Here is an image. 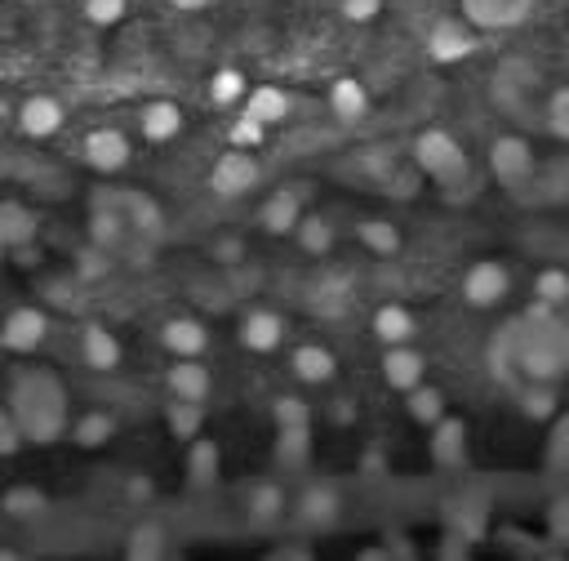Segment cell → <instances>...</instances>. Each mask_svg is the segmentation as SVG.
Listing matches in <instances>:
<instances>
[{"mask_svg": "<svg viewBox=\"0 0 569 561\" xmlns=\"http://www.w3.org/2000/svg\"><path fill=\"white\" fill-rule=\"evenodd\" d=\"M209 370L201 366V357H178V366L169 370V392L183 401H205L209 397Z\"/></svg>", "mask_w": 569, "mask_h": 561, "instance_id": "cell-16", "label": "cell"}, {"mask_svg": "<svg viewBox=\"0 0 569 561\" xmlns=\"http://www.w3.org/2000/svg\"><path fill=\"white\" fill-rule=\"evenodd\" d=\"M329 107H334L338 121H361L369 112V94L361 81H352V76H343V81H334V90H329Z\"/></svg>", "mask_w": 569, "mask_h": 561, "instance_id": "cell-21", "label": "cell"}, {"mask_svg": "<svg viewBox=\"0 0 569 561\" xmlns=\"http://www.w3.org/2000/svg\"><path fill=\"white\" fill-rule=\"evenodd\" d=\"M209 187H214L218 196H245L258 187V161L249 156V147H232V152H223L214 161V170H209Z\"/></svg>", "mask_w": 569, "mask_h": 561, "instance_id": "cell-5", "label": "cell"}, {"mask_svg": "<svg viewBox=\"0 0 569 561\" xmlns=\"http://www.w3.org/2000/svg\"><path fill=\"white\" fill-rule=\"evenodd\" d=\"M169 428H174V437H196V432H201V401L174 397V406H169Z\"/></svg>", "mask_w": 569, "mask_h": 561, "instance_id": "cell-34", "label": "cell"}, {"mask_svg": "<svg viewBox=\"0 0 569 561\" xmlns=\"http://www.w3.org/2000/svg\"><path fill=\"white\" fill-rule=\"evenodd\" d=\"M414 312L401 308V303H383L374 312V339L378 343H409L414 339Z\"/></svg>", "mask_w": 569, "mask_h": 561, "instance_id": "cell-20", "label": "cell"}, {"mask_svg": "<svg viewBox=\"0 0 569 561\" xmlns=\"http://www.w3.org/2000/svg\"><path fill=\"white\" fill-rule=\"evenodd\" d=\"M18 125H23L27 139H49V134L63 130V103L54 94H32L18 107Z\"/></svg>", "mask_w": 569, "mask_h": 561, "instance_id": "cell-11", "label": "cell"}, {"mask_svg": "<svg viewBox=\"0 0 569 561\" xmlns=\"http://www.w3.org/2000/svg\"><path fill=\"white\" fill-rule=\"evenodd\" d=\"M249 90H245V76L236 72V67H223V72H214V81H209V98H214L218 107H232L241 103Z\"/></svg>", "mask_w": 569, "mask_h": 561, "instance_id": "cell-31", "label": "cell"}, {"mask_svg": "<svg viewBox=\"0 0 569 561\" xmlns=\"http://www.w3.org/2000/svg\"><path fill=\"white\" fill-rule=\"evenodd\" d=\"M463 423L458 419H441L436 423V441H432V450H436V464H445V468H454V464H463Z\"/></svg>", "mask_w": 569, "mask_h": 561, "instance_id": "cell-28", "label": "cell"}, {"mask_svg": "<svg viewBox=\"0 0 569 561\" xmlns=\"http://www.w3.org/2000/svg\"><path fill=\"white\" fill-rule=\"evenodd\" d=\"M161 348L174 352V357H201L209 348V330L196 317H174V321H165V330H161Z\"/></svg>", "mask_w": 569, "mask_h": 561, "instance_id": "cell-13", "label": "cell"}, {"mask_svg": "<svg viewBox=\"0 0 569 561\" xmlns=\"http://www.w3.org/2000/svg\"><path fill=\"white\" fill-rule=\"evenodd\" d=\"M405 406H409V419H414V423L436 428V423L445 419V392L432 388V383H418V388L405 392Z\"/></svg>", "mask_w": 569, "mask_h": 561, "instance_id": "cell-22", "label": "cell"}, {"mask_svg": "<svg viewBox=\"0 0 569 561\" xmlns=\"http://www.w3.org/2000/svg\"><path fill=\"white\" fill-rule=\"evenodd\" d=\"M23 428H18L14 410H0V455H18V446H23Z\"/></svg>", "mask_w": 569, "mask_h": 561, "instance_id": "cell-43", "label": "cell"}, {"mask_svg": "<svg viewBox=\"0 0 569 561\" xmlns=\"http://www.w3.org/2000/svg\"><path fill=\"white\" fill-rule=\"evenodd\" d=\"M169 5H174V9H187V14H196V9H205L209 0H169Z\"/></svg>", "mask_w": 569, "mask_h": 561, "instance_id": "cell-49", "label": "cell"}, {"mask_svg": "<svg viewBox=\"0 0 569 561\" xmlns=\"http://www.w3.org/2000/svg\"><path fill=\"white\" fill-rule=\"evenodd\" d=\"M507 290H512V277H507L503 263H472L463 277V299L472 303V308H494V303L507 299Z\"/></svg>", "mask_w": 569, "mask_h": 561, "instance_id": "cell-7", "label": "cell"}, {"mask_svg": "<svg viewBox=\"0 0 569 561\" xmlns=\"http://www.w3.org/2000/svg\"><path fill=\"white\" fill-rule=\"evenodd\" d=\"M5 508H9V513H18V517H23V513H41L45 495H36V490H14V495L5 499Z\"/></svg>", "mask_w": 569, "mask_h": 561, "instance_id": "cell-46", "label": "cell"}, {"mask_svg": "<svg viewBox=\"0 0 569 561\" xmlns=\"http://www.w3.org/2000/svg\"><path fill=\"white\" fill-rule=\"evenodd\" d=\"M361 245L374 254H396L401 250V232H396L387 219H365L361 223Z\"/></svg>", "mask_w": 569, "mask_h": 561, "instance_id": "cell-30", "label": "cell"}, {"mask_svg": "<svg viewBox=\"0 0 569 561\" xmlns=\"http://www.w3.org/2000/svg\"><path fill=\"white\" fill-rule=\"evenodd\" d=\"M521 410H525V419H534V423L556 419V388H552V383L529 379L521 388Z\"/></svg>", "mask_w": 569, "mask_h": 561, "instance_id": "cell-29", "label": "cell"}, {"mask_svg": "<svg viewBox=\"0 0 569 561\" xmlns=\"http://www.w3.org/2000/svg\"><path fill=\"white\" fill-rule=\"evenodd\" d=\"M307 446H312L307 428H281V437H276V459H281L285 468H298V464H307Z\"/></svg>", "mask_w": 569, "mask_h": 561, "instance_id": "cell-33", "label": "cell"}, {"mask_svg": "<svg viewBox=\"0 0 569 561\" xmlns=\"http://www.w3.org/2000/svg\"><path fill=\"white\" fill-rule=\"evenodd\" d=\"M534 299L552 303V308L569 303V272H561V268H543V272L534 277Z\"/></svg>", "mask_w": 569, "mask_h": 561, "instance_id": "cell-32", "label": "cell"}, {"mask_svg": "<svg viewBox=\"0 0 569 561\" xmlns=\"http://www.w3.org/2000/svg\"><path fill=\"white\" fill-rule=\"evenodd\" d=\"M272 415H276V428H307V406L298 397H281L272 406Z\"/></svg>", "mask_w": 569, "mask_h": 561, "instance_id": "cell-41", "label": "cell"}, {"mask_svg": "<svg viewBox=\"0 0 569 561\" xmlns=\"http://www.w3.org/2000/svg\"><path fill=\"white\" fill-rule=\"evenodd\" d=\"M298 219H303V205H298V196L285 192V187H281V192H272L263 205H258V223H263L267 232H276V236L294 232Z\"/></svg>", "mask_w": 569, "mask_h": 561, "instance_id": "cell-15", "label": "cell"}, {"mask_svg": "<svg viewBox=\"0 0 569 561\" xmlns=\"http://www.w3.org/2000/svg\"><path fill=\"white\" fill-rule=\"evenodd\" d=\"M276 557H281V561H298V557H312V553H307V548H281Z\"/></svg>", "mask_w": 569, "mask_h": 561, "instance_id": "cell-50", "label": "cell"}, {"mask_svg": "<svg viewBox=\"0 0 569 561\" xmlns=\"http://www.w3.org/2000/svg\"><path fill=\"white\" fill-rule=\"evenodd\" d=\"M152 495V490H147V477H134L129 481V499H147Z\"/></svg>", "mask_w": 569, "mask_h": 561, "instance_id": "cell-47", "label": "cell"}, {"mask_svg": "<svg viewBox=\"0 0 569 561\" xmlns=\"http://www.w3.org/2000/svg\"><path fill=\"white\" fill-rule=\"evenodd\" d=\"M547 530H552L556 539H569V495H556L552 504H547Z\"/></svg>", "mask_w": 569, "mask_h": 561, "instance_id": "cell-44", "label": "cell"}, {"mask_svg": "<svg viewBox=\"0 0 569 561\" xmlns=\"http://www.w3.org/2000/svg\"><path fill=\"white\" fill-rule=\"evenodd\" d=\"M129 0H85V18L94 27H116L125 18Z\"/></svg>", "mask_w": 569, "mask_h": 561, "instance_id": "cell-40", "label": "cell"}, {"mask_svg": "<svg viewBox=\"0 0 569 561\" xmlns=\"http://www.w3.org/2000/svg\"><path fill=\"white\" fill-rule=\"evenodd\" d=\"M547 121H552V134L569 143V90L552 94V107H547Z\"/></svg>", "mask_w": 569, "mask_h": 561, "instance_id": "cell-42", "label": "cell"}, {"mask_svg": "<svg viewBox=\"0 0 569 561\" xmlns=\"http://www.w3.org/2000/svg\"><path fill=\"white\" fill-rule=\"evenodd\" d=\"M383 0H343V18L347 23H374Z\"/></svg>", "mask_w": 569, "mask_h": 561, "instance_id": "cell-45", "label": "cell"}, {"mask_svg": "<svg viewBox=\"0 0 569 561\" xmlns=\"http://www.w3.org/2000/svg\"><path fill=\"white\" fill-rule=\"evenodd\" d=\"M476 45H481V36H476L472 18H441L427 36V49H432L436 63H463V58H472Z\"/></svg>", "mask_w": 569, "mask_h": 561, "instance_id": "cell-6", "label": "cell"}, {"mask_svg": "<svg viewBox=\"0 0 569 561\" xmlns=\"http://www.w3.org/2000/svg\"><path fill=\"white\" fill-rule=\"evenodd\" d=\"M267 130H272V125L245 112V116H236V121H232L227 139H232V147H263V143H267Z\"/></svg>", "mask_w": 569, "mask_h": 561, "instance_id": "cell-36", "label": "cell"}, {"mask_svg": "<svg viewBox=\"0 0 569 561\" xmlns=\"http://www.w3.org/2000/svg\"><path fill=\"white\" fill-rule=\"evenodd\" d=\"M507 339H512L507 343L512 366H516V374H525V379L556 383L561 370L569 366V330H565V321L556 317L552 303H543V299L507 330Z\"/></svg>", "mask_w": 569, "mask_h": 561, "instance_id": "cell-1", "label": "cell"}, {"mask_svg": "<svg viewBox=\"0 0 569 561\" xmlns=\"http://www.w3.org/2000/svg\"><path fill=\"white\" fill-rule=\"evenodd\" d=\"M178 130H183V112H178V103L156 98V103L143 107V139L147 143H169V139H178Z\"/></svg>", "mask_w": 569, "mask_h": 561, "instance_id": "cell-17", "label": "cell"}, {"mask_svg": "<svg viewBox=\"0 0 569 561\" xmlns=\"http://www.w3.org/2000/svg\"><path fill=\"white\" fill-rule=\"evenodd\" d=\"M383 379L392 383L396 392H409L427 379V361L423 352H414L409 343H387V357H383Z\"/></svg>", "mask_w": 569, "mask_h": 561, "instance_id": "cell-10", "label": "cell"}, {"mask_svg": "<svg viewBox=\"0 0 569 561\" xmlns=\"http://www.w3.org/2000/svg\"><path fill=\"white\" fill-rule=\"evenodd\" d=\"M463 9L476 27H516L525 18L529 0H463Z\"/></svg>", "mask_w": 569, "mask_h": 561, "instance_id": "cell-14", "label": "cell"}, {"mask_svg": "<svg viewBox=\"0 0 569 561\" xmlns=\"http://www.w3.org/2000/svg\"><path fill=\"white\" fill-rule=\"evenodd\" d=\"M85 161L94 165L98 174H116L129 165V139L112 125H98V130L85 134Z\"/></svg>", "mask_w": 569, "mask_h": 561, "instance_id": "cell-8", "label": "cell"}, {"mask_svg": "<svg viewBox=\"0 0 569 561\" xmlns=\"http://www.w3.org/2000/svg\"><path fill=\"white\" fill-rule=\"evenodd\" d=\"M245 112L258 116V121H267V125H276L289 116V94L276 90V85H258V90L245 94Z\"/></svg>", "mask_w": 569, "mask_h": 561, "instance_id": "cell-24", "label": "cell"}, {"mask_svg": "<svg viewBox=\"0 0 569 561\" xmlns=\"http://www.w3.org/2000/svg\"><path fill=\"white\" fill-rule=\"evenodd\" d=\"M241 343L249 352H276L285 343V321L267 308H254L249 317L241 321Z\"/></svg>", "mask_w": 569, "mask_h": 561, "instance_id": "cell-12", "label": "cell"}, {"mask_svg": "<svg viewBox=\"0 0 569 561\" xmlns=\"http://www.w3.org/2000/svg\"><path fill=\"white\" fill-rule=\"evenodd\" d=\"M489 170H494L498 183L525 187L534 179V147L521 134H503V139H494V147H489Z\"/></svg>", "mask_w": 569, "mask_h": 561, "instance_id": "cell-4", "label": "cell"}, {"mask_svg": "<svg viewBox=\"0 0 569 561\" xmlns=\"http://www.w3.org/2000/svg\"><path fill=\"white\" fill-rule=\"evenodd\" d=\"M116 432V423H112V415H85L81 423H76V441L81 446H89V450H98L107 437Z\"/></svg>", "mask_w": 569, "mask_h": 561, "instance_id": "cell-37", "label": "cell"}, {"mask_svg": "<svg viewBox=\"0 0 569 561\" xmlns=\"http://www.w3.org/2000/svg\"><path fill=\"white\" fill-rule=\"evenodd\" d=\"M294 374L303 383H312V388H321V383H329L338 374V361L329 348H321V343H303V348L294 352Z\"/></svg>", "mask_w": 569, "mask_h": 561, "instance_id": "cell-19", "label": "cell"}, {"mask_svg": "<svg viewBox=\"0 0 569 561\" xmlns=\"http://www.w3.org/2000/svg\"><path fill=\"white\" fill-rule=\"evenodd\" d=\"M9 410L27 441H58L67 432V388L49 370L18 374L9 388Z\"/></svg>", "mask_w": 569, "mask_h": 561, "instance_id": "cell-2", "label": "cell"}, {"mask_svg": "<svg viewBox=\"0 0 569 561\" xmlns=\"http://www.w3.org/2000/svg\"><path fill=\"white\" fill-rule=\"evenodd\" d=\"M129 232V219L116 210H107V205H98L94 214H89V241L98 245V250H112V245H121V236Z\"/></svg>", "mask_w": 569, "mask_h": 561, "instance_id": "cell-25", "label": "cell"}, {"mask_svg": "<svg viewBox=\"0 0 569 561\" xmlns=\"http://www.w3.org/2000/svg\"><path fill=\"white\" fill-rule=\"evenodd\" d=\"M125 553H129V557H138V561L161 557V553H165V535H161V526H143V530H134V539H129Z\"/></svg>", "mask_w": 569, "mask_h": 561, "instance_id": "cell-39", "label": "cell"}, {"mask_svg": "<svg viewBox=\"0 0 569 561\" xmlns=\"http://www.w3.org/2000/svg\"><path fill=\"white\" fill-rule=\"evenodd\" d=\"M294 241L303 254H329L334 250V228H329L321 214H303L298 228H294Z\"/></svg>", "mask_w": 569, "mask_h": 561, "instance_id": "cell-27", "label": "cell"}, {"mask_svg": "<svg viewBox=\"0 0 569 561\" xmlns=\"http://www.w3.org/2000/svg\"><path fill=\"white\" fill-rule=\"evenodd\" d=\"M276 513H281V486H254L249 521H276Z\"/></svg>", "mask_w": 569, "mask_h": 561, "instance_id": "cell-38", "label": "cell"}, {"mask_svg": "<svg viewBox=\"0 0 569 561\" xmlns=\"http://www.w3.org/2000/svg\"><path fill=\"white\" fill-rule=\"evenodd\" d=\"M414 161H418V170H423L427 179L441 183V187H458L467 179V152L458 147L454 134H445V130H423L418 134Z\"/></svg>", "mask_w": 569, "mask_h": 561, "instance_id": "cell-3", "label": "cell"}, {"mask_svg": "<svg viewBox=\"0 0 569 561\" xmlns=\"http://www.w3.org/2000/svg\"><path fill=\"white\" fill-rule=\"evenodd\" d=\"M81 268H85V277H103V259H89V254H85Z\"/></svg>", "mask_w": 569, "mask_h": 561, "instance_id": "cell-48", "label": "cell"}, {"mask_svg": "<svg viewBox=\"0 0 569 561\" xmlns=\"http://www.w3.org/2000/svg\"><path fill=\"white\" fill-rule=\"evenodd\" d=\"M125 201V210H129V223H134L138 232H161V210H156L152 201H147V196H138V192H129V196H121Z\"/></svg>", "mask_w": 569, "mask_h": 561, "instance_id": "cell-35", "label": "cell"}, {"mask_svg": "<svg viewBox=\"0 0 569 561\" xmlns=\"http://www.w3.org/2000/svg\"><path fill=\"white\" fill-rule=\"evenodd\" d=\"M338 495L329 486H312V490H303V499H298V517L303 521H312V526H329V521L338 517Z\"/></svg>", "mask_w": 569, "mask_h": 561, "instance_id": "cell-26", "label": "cell"}, {"mask_svg": "<svg viewBox=\"0 0 569 561\" xmlns=\"http://www.w3.org/2000/svg\"><path fill=\"white\" fill-rule=\"evenodd\" d=\"M36 236V214L18 201H0V245H23Z\"/></svg>", "mask_w": 569, "mask_h": 561, "instance_id": "cell-23", "label": "cell"}, {"mask_svg": "<svg viewBox=\"0 0 569 561\" xmlns=\"http://www.w3.org/2000/svg\"><path fill=\"white\" fill-rule=\"evenodd\" d=\"M81 357L89 370H116L121 366V343L107 326H89L81 334Z\"/></svg>", "mask_w": 569, "mask_h": 561, "instance_id": "cell-18", "label": "cell"}, {"mask_svg": "<svg viewBox=\"0 0 569 561\" xmlns=\"http://www.w3.org/2000/svg\"><path fill=\"white\" fill-rule=\"evenodd\" d=\"M0 112H5V98H0Z\"/></svg>", "mask_w": 569, "mask_h": 561, "instance_id": "cell-51", "label": "cell"}, {"mask_svg": "<svg viewBox=\"0 0 569 561\" xmlns=\"http://www.w3.org/2000/svg\"><path fill=\"white\" fill-rule=\"evenodd\" d=\"M49 334V317L41 308H18L5 317V326H0V343H5L9 352H36L45 343Z\"/></svg>", "mask_w": 569, "mask_h": 561, "instance_id": "cell-9", "label": "cell"}]
</instances>
